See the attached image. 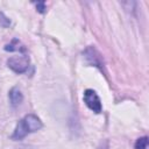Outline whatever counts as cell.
<instances>
[{"label":"cell","mask_w":149,"mask_h":149,"mask_svg":"<svg viewBox=\"0 0 149 149\" xmlns=\"http://www.w3.org/2000/svg\"><path fill=\"white\" fill-rule=\"evenodd\" d=\"M0 24L2 26V27H7V26H9L10 24V21L8 20V17H6L2 13H0Z\"/></svg>","instance_id":"cell-9"},{"label":"cell","mask_w":149,"mask_h":149,"mask_svg":"<svg viewBox=\"0 0 149 149\" xmlns=\"http://www.w3.org/2000/svg\"><path fill=\"white\" fill-rule=\"evenodd\" d=\"M5 50L6 51H19L20 54H22V52L26 51V48L23 45H20V41L19 40L14 38L9 44H7L5 47Z\"/></svg>","instance_id":"cell-6"},{"label":"cell","mask_w":149,"mask_h":149,"mask_svg":"<svg viewBox=\"0 0 149 149\" xmlns=\"http://www.w3.org/2000/svg\"><path fill=\"white\" fill-rule=\"evenodd\" d=\"M99 149H108V143H107V142L102 143V144L99 147Z\"/></svg>","instance_id":"cell-10"},{"label":"cell","mask_w":149,"mask_h":149,"mask_svg":"<svg viewBox=\"0 0 149 149\" xmlns=\"http://www.w3.org/2000/svg\"><path fill=\"white\" fill-rule=\"evenodd\" d=\"M8 99H9V104L13 108L17 107L21 105V102L23 101V94L21 92L20 88L17 87H12L8 92Z\"/></svg>","instance_id":"cell-5"},{"label":"cell","mask_w":149,"mask_h":149,"mask_svg":"<svg viewBox=\"0 0 149 149\" xmlns=\"http://www.w3.org/2000/svg\"><path fill=\"white\" fill-rule=\"evenodd\" d=\"M34 5L36 6V10H37L38 13H45L47 6H45V2H44V1H38V2H35Z\"/></svg>","instance_id":"cell-8"},{"label":"cell","mask_w":149,"mask_h":149,"mask_svg":"<svg viewBox=\"0 0 149 149\" xmlns=\"http://www.w3.org/2000/svg\"><path fill=\"white\" fill-rule=\"evenodd\" d=\"M84 56H85V58L87 59L88 64L94 65V66H98L99 69L102 70V68H104L102 58H101L100 54H99L94 48H92V47L87 48V49L84 51Z\"/></svg>","instance_id":"cell-4"},{"label":"cell","mask_w":149,"mask_h":149,"mask_svg":"<svg viewBox=\"0 0 149 149\" xmlns=\"http://www.w3.org/2000/svg\"><path fill=\"white\" fill-rule=\"evenodd\" d=\"M43 127V123L41 119L35 114H27L24 115L16 125L10 139L14 141H20L28 136L31 133H35L40 130Z\"/></svg>","instance_id":"cell-1"},{"label":"cell","mask_w":149,"mask_h":149,"mask_svg":"<svg viewBox=\"0 0 149 149\" xmlns=\"http://www.w3.org/2000/svg\"><path fill=\"white\" fill-rule=\"evenodd\" d=\"M135 149H148V137L147 136H142L139 137L134 144Z\"/></svg>","instance_id":"cell-7"},{"label":"cell","mask_w":149,"mask_h":149,"mask_svg":"<svg viewBox=\"0 0 149 149\" xmlns=\"http://www.w3.org/2000/svg\"><path fill=\"white\" fill-rule=\"evenodd\" d=\"M29 64H30V61H29V57L22 52V54H19L16 56H12L7 59V66L14 71L15 73H24L28 71V68H29Z\"/></svg>","instance_id":"cell-2"},{"label":"cell","mask_w":149,"mask_h":149,"mask_svg":"<svg viewBox=\"0 0 149 149\" xmlns=\"http://www.w3.org/2000/svg\"><path fill=\"white\" fill-rule=\"evenodd\" d=\"M83 100H84V104L94 113L99 114L101 113L102 111V104H101V100L99 98V95L97 94V92L94 90H91V88H87L84 91V94H83Z\"/></svg>","instance_id":"cell-3"}]
</instances>
